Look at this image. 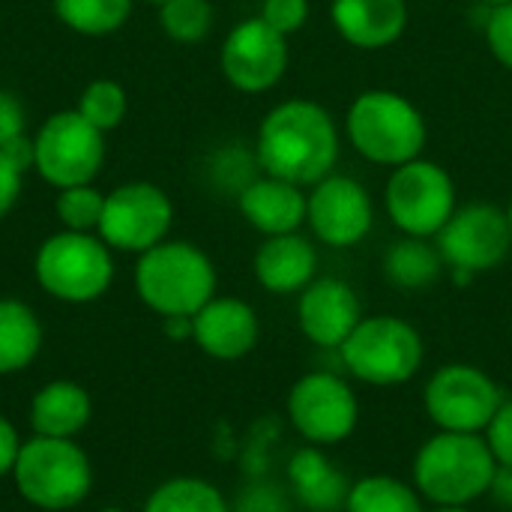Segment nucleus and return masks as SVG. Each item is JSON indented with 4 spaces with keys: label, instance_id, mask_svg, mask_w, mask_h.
<instances>
[{
    "label": "nucleus",
    "instance_id": "obj_1",
    "mask_svg": "<svg viewBox=\"0 0 512 512\" xmlns=\"http://www.w3.org/2000/svg\"><path fill=\"white\" fill-rule=\"evenodd\" d=\"M255 162L264 174L294 186H315L339 162V126L312 99H288L270 108L255 141Z\"/></svg>",
    "mask_w": 512,
    "mask_h": 512
},
{
    "label": "nucleus",
    "instance_id": "obj_2",
    "mask_svg": "<svg viewBox=\"0 0 512 512\" xmlns=\"http://www.w3.org/2000/svg\"><path fill=\"white\" fill-rule=\"evenodd\" d=\"M135 291L162 318H192L216 297V267L195 243L162 240L138 255Z\"/></svg>",
    "mask_w": 512,
    "mask_h": 512
},
{
    "label": "nucleus",
    "instance_id": "obj_3",
    "mask_svg": "<svg viewBox=\"0 0 512 512\" xmlns=\"http://www.w3.org/2000/svg\"><path fill=\"white\" fill-rule=\"evenodd\" d=\"M498 462L474 432H438L414 459V489L438 507H468L495 480Z\"/></svg>",
    "mask_w": 512,
    "mask_h": 512
},
{
    "label": "nucleus",
    "instance_id": "obj_4",
    "mask_svg": "<svg viewBox=\"0 0 512 512\" xmlns=\"http://www.w3.org/2000/svg\"><path fill=\"white\" fill-rule=\"evenodd\" d=\"M345 129L363 159L390 168L417 159L429 135L423 111L396 90H363L348 108Z\"/></svg>",
    "mask_w": 512,
    "mask_h": 512
},
{
    "label": "nucleus",
    "instance_id": "obj_5",
    "mask_svg": "<svg viewBox=\"0 0 512 512\" xmlns=\"http://www.w3.org/2000/svg\"><path fill=\"white\" fill-rule=\"evenodd\" d=\"M114 249L99 234L57 231L33 258V276L60 303H93L114 282Z\"/></svg>",
    "mask_w": 512,
    "mask_h": 512
},
{
    "label": "nucleus",
    "instance_id": "obj_6",
    "mask_svg": "<svg viewBox=\"0 0 512 512\" xmlns=\"http://www.w3.org/2000/svg\"><path fill=\"white\" fill-rule=\"evenodd\" d=\"M12 477L27 504L54 512L78 507L93 486L90 459L72 438L36 435L21 444Z\"/></svg>",
    "mask_w": 512,
    "mask_h": 512
},
{
    "label": "nucleus",
    "instance_id": "obj_7",
    "mask_svg": "<svg viewBox=\"0 0 512 512\" xmlns=\"http://www.w3.org/2000/svg\"><path fill=\"white\" fill-rule=\"evenodd\" d=\"M345 369L375 387H396L423 366V339L414 324L393 315H372L339 348Z\"/></svg>",
    "mask_w": 512,
    "mask_h": 512
},
{
    "label": "nucleus",
    "instance_id": "obj_8",
    "mask_svg": "<svg viewBox=\"0 0 512 512\" xmlns=\"http://www.w3.org/2000/svg\"><path fill=\"white\" fill-rule=\"evenodd\" d=\"M33 171L54 189L93 183L105 165V132L90 126L75 108L54 111L33 135Z\"/></svg>",
    "mask_w": 512,
    "mask_h": 512
},
{
    "label": "nucleus",
    "instance_id": "obj_9",
    "mask_svg": "<svg viewBox=\"0 0 512 512\" xmlns=\"http://www.w3.org/2000/svg\"><path fill=\"white\" fill-rule=\"evenodd\" d=\"M384 204L393 225L408 237H435L456 213V183L438 162L423 156L393 168Z\"/></svg>",
    "mask_w": 512,
    "mask_h": 512
},
{
    "label": "nucleus",
    "instance_id": "obj_10",
    "mask_svg": "<svg viewBox=\"0 0 512 512\" xmlns=\"http://www.w3.org/2000/svg\"><path fill=\"white\" fill-rule=\"evenodd\" d=\"M171 225H174V204L168 192L150 180H129L105 192V210L96 234L114 252L144 255L147 249L168 240Z\"/></svg>",
    "mask_w": 512,
    "mask_h": 512
},
{
    "label": "nucleus",
    "instance_id": "obj_11",
    "mask_svg": "<svg viewBox=\"0 0 512 512\" xmlns=\"http://www.w3.org/2000/svg\"><path fill=\"white\" fill-rule=\"evenodd\" d=\"M501 387L477 366L450 363L426 384V414L441 432H486L501 408Z\"/></svg>",
    "mask_w": 512,
    "mask_h": 512
},
{
    "label": "nucleus",
    "instance_id": "obj_12",
    "mask_svg": "<svg viewBox=\"0 0 512 512\" xmlns=\"http://www.w3.org/2000/svg\"><path fill=\"white\" fill-rule=\"evenodd\" d=\"M435 240L444 264H450L456 273L474 276L483 270H495L512 249L507 210L483 201L456 207Z\"/></svg>",
    "mask_w": 512,
    "mask_h": 512
},
{
    "label": "nucleus",
    "instance_id": "obj_13",
    "mask_svg": "<svg viewBox=\"0 0 512 512\" xmlns=\"http://www.w3.org/2000/svg\"><path fill=\"white\" fill-rule=\"evenodd\" d=\"M288 420L309 444H339L360 420L354 390L333 372H309L288 393Z\"/></svg>",
    "mask_w": 512,
    "mask_h": 512
},
{
    "label": "nucleus",
    "instance_id": "obj_14",
    "mask_svg": "<svg viewBox=\"0 0 512 512\" xmlns=\"http://www.w3.org/2000/svg\"><path fill=\"white\" fill-rule=\"evenodd\" d=\"M219 66L234 90L267 93L288 72V36L261 18H246L225 36Z\"/></svg>",
    "mask_w": 512,
    "mask_h": 512
},
{
    "label": "nucleus",
    "instance_id": "obj_15",
    "mask_svg": "<svg viewBox=\"0 0 512 512\" xmlns=\"http://www.w3.org/2000/svg\"><path fill=\"white\" fill-rule=\"evenodd\" d=\"M306 198V222L312 234L333 249L357 246L375 225L372 198L354 177L330 174L321 183H315Z\"/></svg>",
    "mask_w": 512,
    "mask_h": 512
},
{
    "label": "nucleus",
    "instance_id": "obj_16",
    "mask_svg": "<svg viewBox=\"0 0 512 512\" xmlns=\"http://www.w3.org/2000/svg\"><path fill=\"white\" fill-rule=\"evenodd\" d=\"M363 321L360 297L342 279L324 276L309 282L297 300V324L318 348H342Z\"/></svg>",
    "mask_w": 512,
    "mask_h": 512
},
{
    "label": "nucleus",
    "instance_id": "obj_17",
    "mask_svg": "<svg viewBox=\"0 0 512 512\" xmlns=\"http://www.w3.org/2000/svg\"><path fill=\"white\" fill-rule=\"evenodd\" d=\"M258 315L237 297H213L192 315V339L207 357L240 360L258 342Z\"/></svg>",
    "mask_w": 512,
    "mask_h": 512
},
{
    "label": "nucleus",
    "instance_id": "obj_18",
    "mask_svg": "<svg viewBox=\"0 0 512 512\" xmlns=\"http://www.w3.org/2000/svg\"><path fill=\"white\" fill-rule=\"evenodd\" d=\"M237 207L255 231H261L264 237H276L300 231V225L306 222L309 198L303 195V186L264 174L237 192Z\"/></svg>",
    "mask_w": 512,
    "mask_h": 512
},
{
    "label": "nucleus",
    "instance_id": "obj_19",
    "mask_svg": "<svg viewBox=\"0 0 512 512\" xmlns=\"http://www.w3.org/2000/svg\"><path fill=\"white\" fill-rule=\"evenodd\" d=\"M330 18L336 33L363 51L393 45L408 27L405 0H333Z\"/></svg>",
    "mask_w": 512,
    "mask_h": 512
},
{
    "label": "nucleus",
    "instance_id": "obj_20",
    "mask_svg": "<svg viewBox=\"0 0 512 512\" xmlns=\"http://www.w3.org/2000/svg\"><path fill=\"white\" fill-rule=\"evenodd\" d=\"M318 252L300 231L276 234L255 252V279L270 294H297L315 282Z\"/></svg>",
    "mask_w": 512,
    "mask_h": 512
},
{
    "label": "nucleus",
    "instance_id": "obj_21",
    "mask_svg": "<svg viewBox=\"0 0 512 512\" xmlns=\"http://www.w3.org/2000/svg\"><path fill=\"white\" fill-rule=\"evenodd\" d=\"M288 480L297 495V501L312 512H339L345 510L351 483L348 477L318 450L303 447L294 453L288 465Z\"/></svg>",
    "mask_w": 512,
    "mask_h": 512
},
{
    "label": "nucleus",
    "instance_id": "obj_22",
    "mask_svg": "<svg viewBox=\"0 0 512 512\" xmlns=\"http://www.w3.org/2000/svg\"><path fill=\"white\" fill-rule=\"evenodd\" d=\"M93 417L90 393L75 381L45 384L30 405L33 432L42 438H75Z\"/></svg>",
    "mask_w": 512,
    "mask_h": 512
},
{
    "label": "nucleus",
    "instance_id": "obj_23",
    "mask_svg": "<svg viewBox=\"0 0 512 512\" xmlns=\"http://www.w3.org/2000/svg\"><path fill=\"white\" fill-rule=\"evenodd\" d=\"M42 348V324L21 300H0V375L27 369Z\"/></svg>",
    "mask_w": 512,
    "mask_h": 512
},
{
    "label": "nucleus",
    "instance_id": "obj_24",
    "mask_svg": "<svg viewBox=\"0 0 512 512\" xmlns=\"http://www.w3.org/2000/svg\"><path fill=\"white\" fill-rule=\"evenodd\" d=\"M444 258L429 237H402L384 252V276L402 291H423L441 279Z\"/></svg>",
    "mask_w": 512,
    "mask_h": 512
},
{
    "label": "nucleus",
    "instance_id": "obj_25",
    "mask_svg": "<svg viewBox=\"0 0 512 512\" xmlns=\"http://www.w3.org/2000/svg\"><path fill=\"white\" fill-rule=\"evenodd\" d=\"M135 0H54V15L78 36H111L129 15Z\"/></svg>",
    "mask_w": 512,
    "mask_h": 512
},
{
    "label": "nucleus",
    "instance_id": "obj_26",
    "mask_svg": "<svg viewBox=\"0 0 512 512\" xmlns=\"http://www.w3.org/2000/svg\"><path fill=\"white\" fill-rule=\"evenodd\" d=\"M345 512H423V504L414 486L378 474L351 486Z\"/></svg>",
    "mask_w": 512,
    "mask_h": 512
},
{
    "label": "nucleus",
    "instance_id": "obj_27",
    "mask_svg": "<svg viewBox=\"0 0 512 512\" xmlns=\"http://www.w3.org/2000/svg\"><path fill=\"white\" fill-rule=\"evenodd\" d=\"M144 512H231V507L216 486L195 477H177L147 498Z\"/></svg>",
    "mask_w": 512,
    "mask_h": 512
},
{
    "label": "nucleus",
    "instance_id": "obj_28",
    "mask_svg": "<svg viewBox=\"0 0 512 512\" xmlns=\"http://www.w3.org/2000/svg\"><path fill=\"white\" fill-rule=\"evenodd\" d=\"M126 108H129V96H126L123 84L114 81V78H96V81H90V84L81 90L78 105H75V111H78L90 126H96V129L105 132V135L123 123Z\"/></svg>",
    "mask_w": 512,
    "mask_h": 512
},
{
    "label": "nucleus",
    "instance_id": "obj_29",
    "mask_svg": "<svg viewBox=\"0 0 512 512\" xmlns=\"http://www.w3.org/2000/svg\"><path fill=\"white\" fill-rule=\"evenodd\" d=\"M159 27L168 39L180 45H195L213 30V3L210 0H162Z\"/></svg>",
    "mask_w": 512,
    "mask_h": 512
},
{
    "label": "nucleus",
    "instance_id": "obj_30",
    "mask_svg": "<svg viewBox=\"0 0 512 512\" xmlns=\"http://www.w3.org/2000/svg\"><path fill=\"white\" fill-rule=\"evenodd\" d=\"M105 210V192H99L93 183L57 189L54 198V213L66 231H81V234H96Z\"/></svg>",
    "mask_w": 512,
    "mask_h": 512
},
{
    "label": "nucleus",
    "instance_id": "obj_31",
    "mask_svg": "<svg viewBox=\"0 0 512 512\" xmlns=\"http://www.w3.org/2000/svg\"><path fill=\"white\" fill-rule=\"evenodd\" d=\"M258 18L267 21L282 36H291V33L306 27V21H309V0H264Z\"/></svg>",
    "mask_w": 512,
    "mask_h": 512
},
{
    "label": "nucleus",
    "instance_id": "obj_32",
    "mask_svg": "<svg viewBox=\"0 0 512 512\" xmlns=\"http://www.w3.org/2000/svg\"><path fill=\"white\" fill-rule=\"evenodd\" d=\"M486 444H489L498 468H512V402H501V408L489 420Z\"/></svg>",
    "mask_w": 512,
    "mask_h": 512
},
{
    "label": "nucleus",
    "instance_id": "obj_33",
    "mask_svg": "<svg viewBox=\"0 0 512 512\" xmlns=\"http://www.w3.org/2000/svg\"><path fill=\"white\" fill-rule=\"evenodd\" d=\"M486 39H489V48L498 57V63L512 69V3L492 9V15L486 21Z\"/></svg>",
    "mask_w": 512,
    "mask_h": 512
},
{
    "label": "nucleus",
    "instance_id": "obj_34",
    "mask_svg": "<svg viewBox=\"0 0 512 512\" xmlns=\"http://www.w3.org/2000/svg\"><path fill=\"white\" fill-rule=\"evenodd\" d=\"M24 129H27V114L21 99L9 90H0V147L24 135Z\"/></svg>",
    "mask_w": 512,
    "mask_h": 512
},
{
    "label": "nucleus",
    "instance_id": "obj_35",
    "mask_svg": "<svg viewBox=\"0 0 512 512\" xmlns=\"http://www.w3.org/2000/svg\"><path fill=\"white\" fill-rule=\"evenodd\" d=\"M0 153H3V159H6L18 174H27V171H33V165H36V147H33V138H27V132L18 135V138H12L9 144H3Z\"/></svg>",
    "mask_w": 512,
    "mask_h": 512
},
{
    "label": "nucleus",
    "instance_id": "obj_36",
    "mask_svg": "<svg viewBox=\"0 0 512 512\" xmlns=\"http://www.w3.org/2000/svg\"><path fill=\"white\" fill-rule=\"evenodd\" d=\"M21 183H24V174H18L0 153V219L9 216V210L18 204L21 198Z\"/></svg>",
    "mask_w": 512,
    "mask_h": 512
},
{
    "label": "nucleus",
    "instance_id": "obj_37",
    "mask_svg": "<svg viewBox=\"0 0 512 512\" xmlns=\"http://www.w3.org/2000/svg\"><path fill=\"white\" fill-rule=\"evenodd\" d=\"M18 453H21L18 432H15V426L0 414V477L12 474V468H15V462H18Z\"/></svg>",
    "mask_w": 512,
    "mask_h": 512
},
{
    "label": "nucleus",
    "instance_id": "obj_38",
    "mask_svg": "<svg viewBox=\"0 0 512 512\" xmlns=\"http://www.w3.org/2000/svg\"><path fill=\"white\" fill-rule=\"evenodd\" d=\"M240 512H288V507L276 489H252L243 495Z\"/></svg>",
    "mask_w": 512,
    "mask_h": 512
},
{
    "label": "nucleus",
    "instance_id": "obj_39",
    "mask_svg": "<svg viewBox=\"0 0 512 512\" xmlns=\"http://www.w3.org/2000/svg\"><path fill=\"white\" fill-rule=\"evenodd\" d=\"M489 495L504 507V510L512 512V468H498L495 471V480L489 486Z\"/></svg>",
    "mask_w": 512,
    "mask_h": 512
},
{
    "label": "nucleus",
    "instance_id": "obj_40",
    "mask_svg": "<svg viewBox=\"0 0 512 512\" xmlns=\"http://www.w3.org/2000/svg\"><path fill=\"white\" fill-rule=\"evenodd\" d=\"M165 333L171 339H189L192 336V318H165Z\"/></svg>",
    "mask_w": 512,
    "mask_h": 512
},
{
    "label": "nucleus",
    "instance_id": "obj_41",
    "mask_svg": "<svg viewBox=\"0 0 512 512\" xmlns=\"http://www.w3.org/2000/svg\"><path fill=\"white\" fill-rule=\"evenodd\" d=\"M483 3H489L492 9H498V6H507V3H512V0H483Z\"/></svg>",
    "mask_w": 512,
    "mask_h": 512
},
{
    "label": "nucleus",
    "instance_id": "obj_42",
    "mask_svg": "<svg viewBox=\"0 0 512 512\" xmlns=\"http://www.w3.org/2000/svg\"><path fill=\"white\" fill-rule=\"evenodd\" d=\"M435 512H468L465 507H438Z\"/></svg>",
    "mask_w": 512,
    "mask_h": 512
},
{
    "label": "nucleus",
    "instance_id": "obj_43",
    "mask_svg": "<svg viewBox=\"0 0 512 512\" xmlns=\"http://www.w3.org/2000/svg\"><path fill=\"white\" fill-rule=\"evenodd\" d=\"M507 222H510V234H512V201H510V207H507Z\"/></svg>",
    "mask_w": 512,
    "mask_h": 512
},
{
    "label": "nucleus",
    "instance_id": "obj_44",
    "mask_svg": "<svg viewBox=\"0 0 512 512\" xmlns=\"http://www.w3.org/2000/svg\"><path fill=\"white\" fill-rule=\"evenodd\" d=\"M99 512H126V510H117V507H108V510H99Z\"/></svg>",
    "mask_w": 512,
    "mask_h": 512
},
{
    "label": "nucleus",
    "instance_id": "obj_45",
    "mask_svg": "<svg viewBox=\"0 0 512 512\" xmlns=\"http://www.w3.org/2000/svg\"><path fill=\"white\" fill-rule=\"evenodd\" d=\"M144 3H153V6H159V3H162V0H144Z\"/></svg>",
    "mask_w": 512,
    "mask_h": 512
}]
</instances>
